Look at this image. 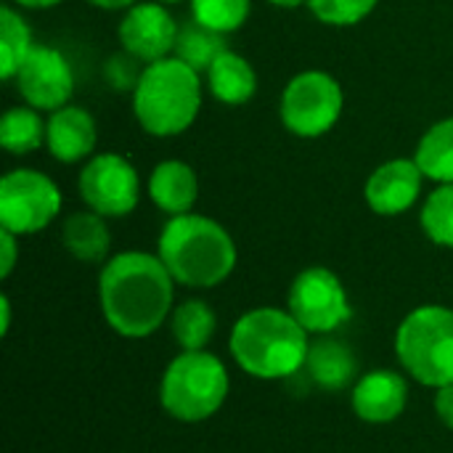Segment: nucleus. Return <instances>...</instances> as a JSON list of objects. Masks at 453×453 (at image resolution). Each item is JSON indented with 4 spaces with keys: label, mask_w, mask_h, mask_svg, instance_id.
<instances>
[{
    "label": "nucleus",
    "mask_w": 453,
    "mask_h": 453,
    "mask_svg": "<svg viewBox=\"0 0 453 453\" xmlns=\"http://www.w3.org/2000/svg\"><path fill=\"white\" fill-rule=\"evenodd\" d=\"M61 244L80 263H106L111 247L106 218L93 210L72 212L61 226Z\"/></svg>",
    "instance_id": "18"
},
{
    "label": "nucleus",
    "mask_w": 453,
    "mask_h": 453,
    "mask_svg": "<svg viewBox=\"0 0 453 453\" xmlns=\"http://www.w3.org/2000/svg\"><path fill=\"white\" fill-rule=\"evenodd\" d=\"M141 74H143V66H138V58H133L125 50L111 56L106 61V66H104V77H106V82L114 90H130L133 93L138 80H141Z\"/></svg>",
    "instance_id": "28"
},
{
    "label": "nucleus",
    "mask_w": 453,
    "mask_h": 453,
    "mask_svg": "<svg viewBox=\"0 0 453 453\" xmlns=\"http://www.w3.org/2000/svg\"><path fill=\"white\" fill-rule=\"evenodd\" d=\"M435 417L441 425H446L449 430H453V385H446V388H438L435 390Z\"/></svg>",
    "instance_id": "30"
},
{
    "label": "nucleus",
    "mask_w": 453,
    "mask_h": 453,
    "mask_svg": "<svg viewBox=\"0 0 453 453\" xmlns=\"http://www.w3.org/2000/svg\"><path fill=\"white\" fill-rule=\"evenodd\" d=\"M345 93L342 85L319 69L295 74L281 93V122L297 138H321L342 117Z\"/></svg>",
    "instance_id": "7"
},
{
    "label": "nucleus",
    "mask_w": 453,
    "mask_h": 453,
    "mask_svg": "<svg viewBox=\"0 0 453 453\" xmlns=\"http://www.w3.org/2000/svg\"><path fill=\"white\" fill-rule=\"evenodd\" d=\"M77 191L88 210L104 218H125L138 207L141 178L130 159L106 151L85 162L77 178Z\"/></svg>",
    "instance_id": "10"
},
{
    "label": "nucleus",
    "mask_w": 453,
    "mask_h": 453,
    "mask_svg": "<svg viewBox=\"0 0 453 453\" xmlns=\"http://www.w3.org/2000/svg\"><path fill=\"white\" fill-rule=\"evenodd\" d=\"M228 45H226V35L215 32V29H207L204 24L199 21H186L180 24L178 29V42H175V53L183 64H188L191 69H196L199 74L207 72L215 58L220 53H226Z\"/></svg>",
    "instance_id": "23"
},
{
    "label": "nucleus",
    "mask_w": 453,
    "mask_h": 453,
    "mask_svg": "<svg viewBox=\"0 0 453 453\" xmlns=\"http://www.w3.org/2000/svg\"><path fill=\"white\" fill-rule=\"evenodd\" d=\"M311 13L326 27H356L374 13L380 0H305Z\"/></svg>",
    "instance_id": "27"
},
{
    "label": "nucleus",
    "mask_w": 453,
    "mask_h": 453,
    "mask_svg": "<svg viewBox=\"0 0 453 453\" xmlns=\"http://www.w3.org/2000/svg\"><path fill=\"white\" fill-rule=\"evenodd\" d=\"M305 372L313 380V385H319L321 390L340 393V390L356 385L358 358L345 340H340L334 334H324V337L311 340Z\"/></svg>",
    "instance_id": "16"
},
{
    "label": "nucleus",
    "mask_w": 453,
    "mask_h": 453,
    "mask_svg": "<svg viewBox=\"0 0 453 453\" xmlns=\"http://www.w3.org/2000/svg\"><path fill=\"white\" fill-rule=\"evenodd\" d=\"M202 109L199 72L178 56L146 64L133 90V111L138 125L154 138L186 133Z\"/></svg>",
    "instance_id": "4"
},
{
    "label": "nucleus",
    "mask_w": 453,
    "mask_h": 453,
    "mask_svg": "<svg viewBox=\"0 0 453 453\" xmlns=\"http://www.w3.org/2000/svg\"><path fill=\"white\" fill-rule=\"evenodd\" d=\"M204 74L210 93L226 106H242L257 93V74L242 53H220Z\"/></svg>",
    "instance_id": "19"
},
{
    "label": "nucleus",
    "mask_w": 453,
    "mask_h": 453,
    "mask_svg": "<svg viewBox=\"0 0 453 453\" xmlns=\"http://www.w3.org/2000/svg\"><path fill=\"white\" fill-rule=\"evenodd\" d=\"M409 406V382L395 369H372L350 388V409L366 425H390Z\"/></svg>",
    "instance_id": "13"
},
{
    "label": "nucleus",
    "mask_w": 453,
    "mask_h": 453,
    "mask_svg": "<svg viewBox=\"0 0 453 453\" xmlns=\"http://www.w3.org/2000/svg\"><path fill=\"white\" fill-rule=\"evenodd\" d=\"M98 305L114 334L146 340L175 311V279L159 255L141 250L111 255L98 273Z\"/></svg>",
    "instance_id": "1"
},
{
    "label": "nucleus",
    "mask_w": 453,
    "mask_h": 453,
    "mask_svg": "<svg viewBox=\"0 0 453 453\" xmlns=\"http://www.w3.org/2000/svg\"><path fill=\"white\" fill-rule=\"evenodd\" d=\"M157 255L175 279L188 289H215L236 268L239 250L234 236L212 218L186 212L165 223Z\"/></svg>",
    "instance_id": "3"
},
{
    "label": "nucleus",
    "mask_w": 453,
    "mask_h": 453,
    "mask_svg": "<svg viewBox=\"0 0 453 453\" xmlns=\"http://www.w3.org/2000/svg\"><path fill=\"white\" fill-rule=\"evenodd\" d=\"M401 369L425 388L453 385V308L419 305L395 329Z\"/></svg>",
    "instance_id": "6"
},
{
    "label": "nucleus",
    "mask_w": 453,
    "mask_h": 453,
    "mask_svg": "<svg viewBox=\"0 0 453 453\" xmlns=\"http://www.w3.org/2000/svg\"><path fill=\"white\" fill-rule=\"evenodd\" d=\"M419 223L433 244L453 250V183H441L435 191L427 194Z\"/></svg>",
    "instance_id": "25"
},
{
    "label": "nucleus",
    "mask_w": 453,
    "mask_h": 453,
    "mask_svg": "<svg viewBox=\"0 0 453 453\" xmlns=\"http://www.w3.org/2000/svg\"><path fill=\"white\" fill-rule=\"evenodd\" d=\"M250 8L252 0H191V19L220 35H231L244 27Z\"/></svg>",
    "instance_id": "26"
},
{
    "label": "nucleus",
    "mask_w": 453,
    "mask_h": 453,
    "mask_svg": "<svg viewBox=\"0 0 453 453\" xmlns=\"http://www.w3.org/2000/svg\"><path fill=\"white\" fill-rule=\"evenodd\" d=\"M96 141H98L96 119L82 106L66 104V106L50 111L45 146L56 162L74 165V162L88 159L96 149Z\"/></svg>",
    "instance_id": "15"
},
{
    "label": "nucleus",
    "mask_w": 453,
    "mask_h": 453,
    "mask_svg": "<svg viewBox=\"0 0 453 453\" xmlns=\"http://www.w3.org/2000/svg\"><path fill=\"white\" fill-rule=\"evenodd\" d=\"M16 234L0 228V279H8L16 268L19 260V244H16Z\"/></svg>",
    "instance_id": "29"
},
{
    "label": "nucleus",
    "mask_w": 453,
    "mask_h": 453,
    "mask_svg": "<svg viewBox=\"0 0 453 453\" xmlns=\"http://www.w3.org/2000/svg\"><path fill=\"white\" fill-rule=\"evenodd\" d=\"M159 3H165V5H175V3H183V0H159Z\"/></svg>",
    "instance_id": "35"
},
{
    "label": "nucleus",
    "mask_w": 453,
    "mask_h": 453,
    "mask_svg": "<svg viewBox=\"0 0 453 453\" xmlns=\"http://www.w3.org/2000/svg\"><path fill=\"white\" fill-rule=\"evenodd\" d=\"M425 180L427 178L419 170L417 159H390L369 175L364 196L372 212L382 218H395L409 212L419 202Z\"/></svg>",
    "instance_id": "14"
},
{
    "label": "nucleus",
    "mask_w": 453,
    "mask_h": 453,
    "mask_svg": "<svg viewBox=\"0 0 453 453\" xmlns=\"http://www.w3.org/2000/svg\"><path fill=\"white\" fill-rule=\"evenodd\" d=\"M178 29L180 27L165 3L146 0L125 11L117 27V37L125 53H130L143 64H154L175 53Z\"/></svg>",
    "instance_id": "12"
},
{
    "label": "nucleus",
    "mask_w": 453,
    "mask_h": 453,
    "mask_svg": "<svg viewBox=\"0 0 453 453\" xmlns=\"http://www.w3.org/2000/svg\"><path fill=\"white\" fill-rule=\"evenodd\" d=\"M35 42H32V29L27 19L11 5H3L0 11V74L5 82L19 74Z\"/></svg>",
    "instance_id": "24"
},
{
    "label": "nucleus",
    "mask_w": 453,
    "mask_h": 453,
    "mask_svg": "<svg viewBox=\"0 0 453 453\" xmlns=\"http://www.w3.org/2000/svg\"><path fill=\"white\" fill-rule=\"evenodd\" d=\"M218 329V316L210 303L191 297L175 305L170 316V332L180 350H207Z\"/></svg>",
    "instance_id": "20"
},
{
    "label": "nucleus",
    "mask_w": 453,
    "mask_h": 453,
    "mask_svg": "<svg viewBox=\"0 0 453 453\" xmlns=\"http://www.w3.org/2000/svg\"><path fill=\"white\" fill-rule=\"evenodd\" d=\"M58 186L40 170L16 167L0 180V228L29 236L48 228L61 212Z\"/></svg>",
    "instance_id": "9"
},
{
    "label": "nucleus",
    "mask_w": 453,
    "mask_h": 453,
    "mask_svg": "<svg viewBox=\"0 0 453 453\" xmlns=\"http://www.w3.org/2000/svg\"><path fill=\"white\" fill-rule=\"evenodd\" d=\"M19 96L37 111H56L74 93V72L66 56L50 45H35L13 77Z\"/></svg>",
    "instance_id": "11"
},
{
    "label": "nucleus",
    "mask_w": 453,
    "mask_h": 453,
    "mask_svg": "<svg viewBox=\"0 0 453 453\" xmlns=\"http://www.w3.org/2000/svg\"><path fill=\"white\" fill-rule=\"evenodd\" d=\"M11 3H16V5H21V8L42 11V8H53V5H58V3H64V0H11Z\"/></svg>",
    "instance_id": "33"
},
{
    "label": "nucleus",
    "mask_w": 453,
    "mask_h": 453,
    "mask_svg": "<svg viewBox=\"0 0 453 453\" xmlns=\"http://www.w3.org/2000/svg\"><path fill=\"white\" fill-rule=\"evenodd\" d=\"M271 5H276V8H297L300 3H305V0H268Z\"/></svg>",
    "instance_id": "34"
},
{
    "label": "nucleus",
    "mask_w": 453,
    "mask_h": 453,
    "mask_svg": "<svg viewBox=\"0 0 453 453\" xmlns=\"http://www.w3.org/2000/svg\"><path fill=\"white\" fill-rule=\"evenodd\" d=\"M287 311L311 337L334 334L353 316L342 279L324 265H311L295 276L287 292Z\"/></svg>",
    "instance_id": "8"
},
{
    "label": "nucleus",
    "mask_w": 453,
    "mask_h": 453,
    "mask_svg": "<svg viewBox=\"0 0 453 453\" xmlns=\"http://www.w3.org/2000/svg\"><path fill=\"white\" fill-rule=\"evenodd\" d=\"M149 196L157 204V210H162L170 218L194 212V204L199 199V178L188 162L165 159L151 170Z\"/></svg>",
    "instance_id": "17"
},
{
    "label": "nucleus",
    "mask_w": 453,
    "mask_h": 453,
    "mask_svg": "<svg viewBox=\"0 0 453 453\" xmlns=\"http://www.w3.org/2000/svg\"><path fill=\"white\" fill-rule=\"evenodd\" d=\"M236 366L255 380H289L305 369L311 334L287 308H252L231 329L228 337Z\"/></svg>",
    "instance_id": "2"
},
{
    "label": "nucleus",
    "mask_w": 453,
    "mask_h": 453,
    "mask_svg": "<svg viewBox=\"0 0 453 453\" xmlns=\"http://www.w3.org/2000/svg\"><path fill=\"white\" fill-rule=\"evenodd\" d=\"M90 5H96V8H104V11H127V8H133L138 0H88Z\"/></svg>",
    "instance_id": "31"
},
{
    "label": "nucleus",
    "mask_w": 453,
    "mask_h": 453,
    "mask_svg": "<svg viewBox=\"0 0 453 453\" xmlns=\"http://www.w3.org/2000/svg\"><path fill=\"white\" fill-rule=\"evenodd\" d=\"M231 390L226 364L210 350H180L159 380V406L183 425L212 419Z\"/></svg>",
    "instance_id": "5"
},
{
    "label": "nucleus",
    "mask_w": 453,
    "mask_h": 453,
    "mask_svg": "<svg viewBox=\"0 0 453 453\" xmlns=\"http://www.w3.org/2000/svg\"><path fill=\"white\" fill-rule=\"evenodd\" d=\"M0 313H3L0 334L5 337V334L11 332V300H8V295H3V297H0Z\"/></svg>",
    "instance_id": "32"
},
{
    "label": "nucleus",
    "mask_w": 453,
    "mask_h": 453,
    "mask_svg": "<svg viewBox=\"0 0 453 453\" xmlns=\"http://www.w3.org/2000/svg\"><path fill=\"white\" fill-rule=\"evenodd\" d=\"M48 122L35 106H11L0 119V143L8 154L24 157L45 143Z\"/></svg>",
    "instance_id": "21"
},
{
    "label": "nucleus",
    "mask_w": 453,
    "mask_h": 453,
    "mask_svg": "<svg viewBox=\"0 0 453 453\" xmlns=\"http://www.w3.org/2000/svg\"><path fill=\"white\" fill-rule=\"evenodd\" d=\"M414 159L427 180L453 183V117L435 122L419 138Z\"/></svg>",
    "instance_id": "22"
}]
</instances>
